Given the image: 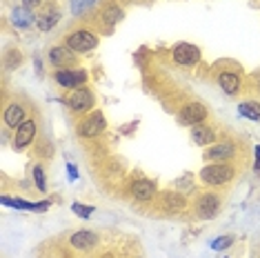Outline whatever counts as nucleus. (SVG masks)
<instances>
[{
    "mask_svg": "<svg viewBox=\"0 0 260 258\" xmlns=\"http://www.w3.org/2000/svg\"><path fill=\"white\" fill-rule=\"evenodd\" d=\"M129 194H132V198L134 201H138V203H149L156 198V194H158V187L153 180L149 178H136L132 187H129Z\"/></svg>",
    "mask_w": 260,
    "mask_h": 258,
    "instance_id": "1a4fd4ad",
    "label": "nucleus"
},
{
    "mask_svg": "<svg viewBox=\"0 0 260 258\" xmlns=\"http://www.w3.org/2000/svg\"><path fill=\"white\" fill-rule=\"evenodd\" d=\"M67 105L74 114H82L87 116V111H93V105H96V96L89 87H80V89H74L67 96Z\"/></svg>",
    "mask_w": 260,
    "mask_h": 258,
    "instance_id": "39448f33",
    "label": "nucleus"
},
{
    "mask_svg": "<svg viewBox=\"0 0 260 258\" xmlns=\"http://www.w3.org/2000/svg\"><path fill=\"white\" fill-rule=\"evenodd\" d=\"M76 129H78L80 138H96V136H100V134L105 132V129H107V118H105L103 111L93 109L78 122V127Z\"/></svg>",
    "mask_w": 260,
    "mask_h": 258,
    "instance_id": "f03ea898",
    "label": "nucleus"
},
{
    "mask_svg": "<svg viewBox=\"0 0 260 258\" xmlns=\"http://www.w3.org/2000/svg\"><path fill=\"white\" fill-rule=\"evenodd\" d=\"M54 80L64 89H80V87H85V83L89 80V74H87V69H56L54 72Z\"/></svg>",
    "mask_w": 260,
    "mask_h": 258,
    "instance_id": "20e7f679",
    "label": "nucleus"
},
{
    "mask_svg": "<svg viewBox=\"0 0 260 258\" xmlns=\"http://www.w3.org/2000/svg\"><path fill=\"white\" fill-rule=\"evenodd\" d=\"M64 40H67L69 49L76 51V54H87V51L98 47V36L93 31H89V29H76Z\"/></svg>",
    "mask_w": 260,
    "mask_h": 258,
    "instance_id": "7ed1b4c3",
    "label": "nucleus"
},
{
    "mask_svg": "<svg viewBox=\"0 0 260 258\" xmlns=\"http://www.w3.org/2000/svg\"><path fill=\"white\" fill-rule=\"evenodd\" d=\"M218 87L222 89V93H227V96H236V93L240 91V74L238 72H232V69H222V72H218Z\"/></svg>",
    "mask_w": 260,
    "mask_h": 258,
    "instance_id": "ddd939ff",
    "label": "nucleus"
},
{
    "mask_svg": "<svg viewBox=\"0 0 260 258\" xmlns=\"http://www.w3.org/2000/svg\"><path fill=\"white\" fill-rule=\"evenodd\" d=\"M236 156V145L232 140H222V143H214L209 149L205 151V160L211 163H232Z\"/></svg>",
    "mask_w": 260,
    "mask_h": 258,
    "instance_id": "9d476101",
    "label": "nucleus"
},
{
    "mask_svg": "<svg viewBox=\"0 0 260 258\" xmlns=\"http://www.w3.org/2000/svg\"><path fill=\"white\" fill-rule=\"evenodd\" d=\"M220 205H222L220 194H216V191H205V194H200L198 201H196V216H198L200 220L214 218V216L220 212Z\"/></svg>",
    "mask_w": 260,
    "mask_h": 258,
    "instance_id": "423d86ee",
    "label": "nucleus"
},
{
    "mask_svg": "<svg viewBox=\"0 0 260 258\" xmlns=\"http://www.w3.org/2000/svg\"><path fill=\"white\" fill-rule=\"evenodd\" d=\"M234 236H220V238H216V240H211V249H216V251H224V249H229L234 245Z\"/></svg>",
    "mask_w": 260,
    "mask_h": 258,
    "instance_id": "393cba45",
    "label": "nucleus"
},
{
    "mask_svg": "<svg viewBox=\"0 0 260 258\" xmlns=\"http://www.w3.org/2000/svg\"><path fill=\"white\" fill-rule=\"evenodd\" d=\"M36 134H38V122L36 120H25L14 134V140H11L14 149L20 151V149L29 147V145L34 143V138H36Z\"/></svg>",
    "mask_w": 260,
    "mask_h": 258,
    "instance_id": "9b49d317",
    "label": "nucleus"
},
{
    "mask_svg": "<svg viewBox=\"0 0 260 258\" xmlns=\"http://www.w3.org/2000/svg\"><path fill=\"white\" fill-rule=\"evenodd\" d=\"M69 3H72V11H74V14L80 16V14H87L96 0H69Z\"/></svg>",
    "mask_w": 260,
    "mask_h": 258,
    "instance_id": "b1692460",
    "label": "nucleus"
},
{
    "mask_svg": "<svg viewBox=\"0 0 260 258\" xmlns=\"http://www.w3.org/2000/svg\"><path fill=\"white\" fill-rule=\"evenodd\" d=\"M122 16H125V11L118 7V5L111 3V5H107V7L100 11V22H103V25H107V27H116L118 22L122 20Z\"/></svg>",
    "mask_w": 260,
    "mask_h": 258,
    "instance_id": "6ab92c4d",
    "label": "nucleus"
},
{
    "mask_svg": "<svg viewBox=\"0 0 260 258\" xmlns=\"http://www.w3.org/2000/svg\"><path fill=\"white\" fill-rule=\"evenodd\" d=\"M58 20H60V14H58V9L54 11H47L38 18V29L40 31H49V29H54L58 25Z\"/></svg>",
    "mask_w": 260,
    "mask_h": 258,
    "instance_id": "4be33fe9",
    "label": "nucleus"
},
{
    "mask_svg": "<svg viewBox=\"0 0 260 258\" xmlns=\"http://www.w3.org/2000/svg\"><path fill=\"white\" fill-rule=\"evenodd\" d=\"M238 111L242 118H249V120H260V103L256 101H245L238 105Z\"/></svg>",
    "mask_w": 260,
    "mask_h": 258,
    "instance_id": "412c9836",
    "label": "nucleus"
},
{
    "mask_svg": "<svg viewBox=\"0 0 260 258\" xmlns=\"http://www.w3.org/2000/svg\"><path fill=\"white\" fill-rule=\"evenodd\" d=\"M160 198H162L160 205H162V209H165L167 214L182 212V209H185V205H187L185 196H182V194H178V191H165Z\"/></svg>",
    "mask_w": 260,
    "mask_h": 258,
    "instance_id": "dca6fc26",
    "label": "nucleus"
},
{
    "mask_svg": "<svg viewBox=\"0 0 260 258\" xmlns=\"http://www.w3.org/2000/svg\"><path fill=\"white\" fill-rule=\"evenodd\" d=\"M96 243H98V236L93 232H87V230H80L72 236V245L76 249H82V251L96 247Z\"/></svg>",
    "mask_w": 260,
    "mask_h": 258,
    "instance_id": "a211bd4d",
    "label": "nucleus"
},
{
    "mask_svg": "<svg viewBox=\"0 0 260 258\" xmlns=\"http://www.w3.org/2000/svg\"><path fill=\"white\" fill-rule=\"evenodd\" d=\"M3 205L7 207H16V209H27V212H47L51 201H43V203H29L22 198H11V196H3Z\"/></svg>",
    "mask_w": 260,
    "mask_h": 258,
    "instance_id": "2eb2a0df",
    "label": "nucleus"
},
{
    "mask_svg": "<svg viewBox=\"0 0 260 258\" xmlns=\"http://www.w3.org/2000/svg\"><path fill=\"white\" fill-rule=\"evenodd\" d=\"M171 58H174V62L180 64V67H193V64H198V60H200V49L191 43H178L171 49Z\"/></svg>",
    "mask_w": 260,
    "mask_h": 258,
    "instance_id": "6e6552de",
    "label": "nucleus"
},
{
    "mask_svg": "<svg viewBox=\"0 0 260 258\" xmlns=\"http://www.w3.org/2000/svg\"><path fill=\"white\" fill-rule=\"evenodd\" d=\"M209 116V109L205 107L203 103L193 101V103H187L185 107H180L178 111V122L180 125H187V127H196V125H203Z\"/></svg>",
    "mask_w": 260,
    "mask_h": 258,
    "instance_id": "0eeeda50",
    "label": "nucleus"
},
{
    "mask_svg": "<svg viewBox=\"0 0 260 258\" xmlns=\"http://www.w3.org/2000/svg\"><path fill=\"white\" fill-rule=\"evenodd\" d=\"M200 180L207 187H222L229 185L236 176V167L232 163H211V165H205L200 169Z\"/></svg>",
    "mask_w": 260,
    "mask_h": 258,
    "instance_id": "f257e3e1",
    "label": "nucleus"
},
{
    "mask_svg": "<svg viewBox=\"0 0 260 258\" xmlns=\"http://www.w3.org/2000/svg\"><path fill=\"white\" fill-rule=\"evenodd\" d=\"M31 174H34V183H36L38 191H47V178H45V169H43V165H34Z\"/></svg>",
    "mask_w": 260,
    "mask_h": 258,
    "instance_id": "5701e85b",
    "label": "nucleus"
},
{
    "mask_svg": "<svg viewBox=\"0 0 260 258\" xmlns=\"http://www.w3.org/2000/svg\"><path fill=\"white\" fill-rule=\"evenodd\" d=\"M251 83H253V87H256V89L260 91V72H256L251 76Z\"/></svg>",
    "mask_w": 260,
    "mask_h": 258,
    "instance_id": "c85d7f7f",
    "label": "nucleus"
},
{
    "mask_svg": "<svg viewBox=\"0 0 260 258\" xmlns=\"http://www.w3.org/2000/svg\"><path fill=\"white\" fill-rule=\"evenodd\" d=\"M25 116H27V107L22 103H9L5 107V125L11 127V129H18L22 122H25Z\"/></svg>",
    "mask_w": 260,
    "mask_h": 258,
    "instance_id": "4468645a",
    "label": "nucleus"
},
{
    "mask_svg": "<svg viewBox=\"0 0 260 258\" xmlns=\"http://www.w3.org/2000/svg\"><path fill=\"white\" fill-rule=\"evenodd\" d=\"M11 20H14V27L27 29L34 22V14H31V9H27V7H18L11 11Z\"/></svg>",
    "mask_w": 260,
    "mask_h": 258,
    "instance_id": "aec40b11",
    "label": "nucleus"
},
{
    "mask_svg": "<svg viewBox=\"0 0 260 258\" xmlns=\"http://www.w3.org/2000/svg\"><path fill=\"white\" fill-rule=\"evenodd\" d=\"M191 138L198 147H207V145L216 143V129L209 125H196L191 127Z\"/></svg>",
    "mask_w": 260,
    "mask_h": 258,
    "instance_id": "f3484780",
    "label": "nucleus"
},
{
    "mask_svg": "<svg viewBox=\"0 0 260 258\" xmlns=\"http://www.w3.org/2000/svg\"><path fill=\"white\" fill-rule=\"evenodd\" d=\"M256 172L260 174V145H256Z\"/></svg>",
    "mask_w": 260,
    "mask_h": 258,
    "instance_id": "c756f323",
    "label": "nucleus"
},
{
    "mask_svg": "<svg viewBox=\"0 0 260 258\" xmlns=\"http://www.w3.org/2000/svg\"><path fill=\"white\" fill-rule=\"evenodd\" d=\"M38 3H40V0H22V7L34 9V7H38Z\"/></svg>",
    "mask_w": 260,
    "mask_h": 258,
    "instance_id": "cd10ccee",
    "label": "nucleus"
},
{
    "mask_svg": "<svg viewBox=\"0 0 260 258\" xmlns=\"http://www.w3.org/2000/svg\"><path fill=\"white\" fill-rule=\"evenodd\" d=\"M72 212H74L76 216H80V218H89V216H93V212H96V209H93L91 205L74 203V205H72Z\"/></svg>",
    "mask_w": 260,
    "mask_h": 258,
    "instance_id": "a878e982",
    "label": "nucleus"
},
{
    "mask_svg": "<svg viewBox=\"0 0 260 258\" xmlns=\"http://www.w3.org/2000/svg\"><path fill=\"white\" fill-rule=\"evenodd\" d=\"M49 62L56 69H72L76 64V51H72L67 45L64 47H51L49 49Z\"/></svg>",
    "mask_w": 260,
    "mask_h": 258,
    "instance_id": "f8f14e48",
    "label": "nucleus"
},
{
    "mask_svg": "<svg viewBox=\"0 0 260 258\" xmlns=\"http://www.w3.org/2000/svg\"><path fill=\"white\" fill-rule=\"evenodd\" d=\"M67 174H69L72 180H78V169H76V165H72V163L67 165Z\"/></svg>",
    "mask_w": 260,
    "mask_h": 258,
    "instance_id": "bb28decb",
    "label": "nucleus"
}]
</instances>
